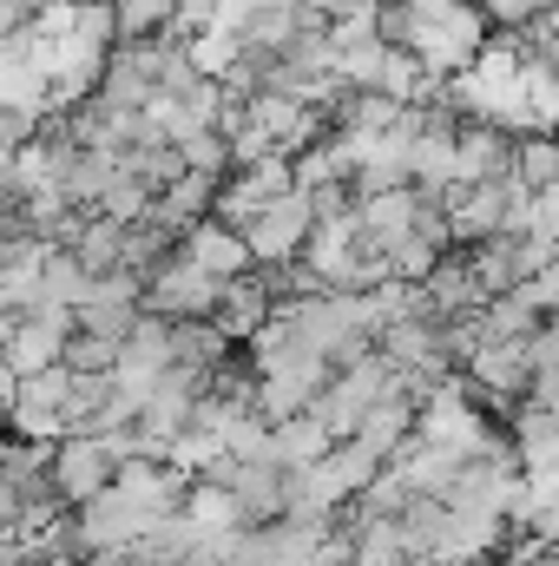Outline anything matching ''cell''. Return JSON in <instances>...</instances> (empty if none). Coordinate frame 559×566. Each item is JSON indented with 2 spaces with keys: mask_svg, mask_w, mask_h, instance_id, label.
Instances as JSON below:
<instances>
[{
  "mask_svg": "<svg viewBox=\"0 0 559 566\" xmlns=\"http://www.w3.org/2000/svg\"><path fill=\"white\" fill-rule=\"evenodd\" d=\"M514 178H527L534 191H547V185L559 178V133L553 126L520 133V145H514Z\"/></svg>",
  "mask_w": 559,
  "mask_h": 566,
  "instance_id": "cell-15",
  "label": "cell"
},
{
  "mask_svg": "<svg viewBox=\"0 0 559 566\" xmlns=\"http://www.w3.org/2000/svg\"><path fill=\"white\" fill-rule=\"evenodd\" d=\"M184 514H191L204 534H211V527H244V507H238V494H231L218 474H198V488H191Z\"/></svg>",
  "mask_w": 559,
  "mask_h": 566,
  "instance_id": "cell-16",
  "label": "cell"
},
{
  "mask_svg": "<svg viewBox=\"0 0 559 566\" xmlns=\"http://www.w3.org/2000/svg\"><path fill=\"white\" fill-rule=\"evenodd\" d=\"M415 428H421V402H415V396H402V389H389V396L362 416V428H356V434H362L382 461H395V454L415 441Z\"/></svg>",
  "mask_w": 559,
  "mask_h": 566,
  "instance_id": "cell-12",
  "label": "cell"
},
{
  "mask_svg": "<svg viewBox=\"0 0 559 566\" xmlns=\"http://www.w3.org/2000/svg\"><path fill=\"white\" fill-rule=\"evenodd\" d=\"M178 151L191 171H231V133L224 126H198L191 139H178Z\"/></svg>",
  "mask_w": 559,
  "mask_h": 566,
  "instance_id": "cell-20",
  "label": "cell"
},
{
  "mask_svg": "<svg viewBox=\"0 0 559 566\" xmlns=\"http://www.w3.org/2000/svg\"><path fill=\"white\" fill-rule=\"evenodd\" d=\"M547 7H553V0H481V13L494 20V33H520V27H534Z\"/></svg>",
  "mask_w": 559,
  "mask_h": 566,
  "instance_id": "cell-21",
  "label": "cell"
},
{
  "mask_svg": "<svg viewBox=\"0 0 559 566\" xmlns=\"http://www.w3.org/2000/svg\"><path fill=\"white\" fill-rule=\"evenodd\" d=\"M66 363L80 376H113L126 363V336H99V329H73L66 336Z\"/></svg>",
  "mask_w": 559,
  "mask_h": 566,
  "instance_id": "cell-17",
  "label": "cell"
},
{
  "mask_svg": "<svg viewBox=\"0 0 559 566\" xmlns=\"http://www.w3.org/2000/svg\"><path fill=\"white\" fill-rule=\"evenodd\" d=\"M316 224H323V211H316V191H283L277 205H264L251 224H244V238H251V251H257V264L264 271H277V264H296L303 251H309V238H316Z\"/></svg>",
  "mask_w": 559,
  "mask_h": 566,
  "instance_id": "cell-1",
  "label": "cell"
},
{
  "mask_svg": "<svg viewBox=\"0 0 559 566\" xmlns=\"http://www.w3.org/2000/svg\"><path fill=\"white\" fill-rule=\"evenodd\" d=\"M303 7H309V13H323V20H329V13H336V7H342V0H303Z\"/></svg>",
  "mask_w": 559,
  "mask_h": 566,
  "instance_id": "cell-23",
  "label": "cell"
},
{
  "mask_svg": "<svg viewBox=\"0 0 559 566\" xmlns=\"http://www.w3.org/2000/svg\"><path fill=\"white\" fill-rule=\"evenodd\" d=\"M421 205H428L421 185H395V191L362 198V205H356V211H362V244H369V251H395L402 238H415Z\"/></svg>",
  "mask_w": 559,
  "mask_h": 566,
  "instance_id": "cell-8",
  "label": "cell"
},
{
  "mask_svg": "<svg viewBox=\"0 0 559 566\" xmlns=\"http://www.w3.org/2000/svg\"><path fill=\"white\" fill-rule=\"evenodd\" d=\"M382 60H389V40L336 46V80H342L349 93H362V86H382Z\"/></svg>",
  "mask_w": 559,
  "mask_h": 566,
  "instance_id": "cell-18",
  "label": "cell"
},
{
  "mask_svg": "<svg viewBox=\"0 0 559 566\" xmlns=\"http://www.w3.org/2000/svg\"><path fill=\"white\" fill-rule=\"evenodd\" d=\"M178 251H184V258H198L211 277H244V271H257V251H251V238H244L238 224H224V218H204V224H191V231L178 238Z\"/></svg>",
  "mask_w": 559,
  "mask_h": 566,
  "instance_id": "cell-10",
  "label": "cell"
},
{
  "mask_svg": "<svg viewBox=\"0 0 559 566\" xmlns=\"http://www.w3.org/2000/svg\"><path fill=\"white\" fill-rule=\"evenodd\" d=\"M454 139H461V185H481V178H507V171H514V145H520V133H507L500 119L467 113V126H461Z\"/></svg>",
  "mask_w": 559,
  "mask_h": 566,
  "instance_id": "cell-9",
  "label": "cell"
},
{
  "mask_svg": "<svg viewBox=\"0 0 559 566\" xmlns=\"http://www.w3.org/2000/svg\"><path fill=\"white\" fill-rule=\"evenodd\" d=\"M389 461L362 441V434H349V441H336L323 461H309V488H316V501L336 514V507H349L356 494H369V481L382 474Z\"/></svg>",
  "mask_w": 559,
  "mask_h": 566,
  "instance_id": "cell-4",
  "label": "cell"
},
{
  "mask_svg": "<svg viewBox=\"0 0 559 566\" xmlns=\"http://www.w3.org/2000/svg\"><path fill=\"white\" fill-rule=\"evenodd\" d=\"M224 178L231 171H184V178H171L165 191H158V205H151V218L165 224V231H191V224H204L211 211H218V191H224Z\"/></svg>",
  "mask_w": 559,
  "mask_h": 566,
  "instance_id": "cell-11",
  "label": "cell"
},
{
  "mask_svg": "<svg viewBox=\"0 0 559 566\" xmlns=\"http://www.w3.org/2000/svg\"><path fill=\"white\" fill-rule=\"evenodd\" d=\"M0 356H7L13 376H40V369L66 363V329L40 323L33 310H7L0 316Z\"/></svg>",
  "mask_w": 559,
  "mask_h": 566,
  "instance_id": "cell-6",
  "label": "cell"
},
{
  "mask_svg": "<svg viewBox=\"0 0 559 566\" xmlns=\"http://www.w3.org/2000/svg\"><path fill=\"white\" fill-rule=\"evenodd\" d=\"M382 258H389V277H402V283H428L434 277V264H441V258H447V251H441V244H434V238H402V244H395V251H382Z\"/></svg>",
  "mask_w": 559,
  "mask_h": 566,
  "instance_id": "cell-19",
  "label": "cell"
},
{
  "mask_svg": "<svg viewBox=\"0 0 559 566\" xmlns=\"http://www.w3.org/2000/svg\"><path fill=\"white\" fill-rule=\"evenodd\" d=\"M329 448H336V434H329V422L316 409H303V416H289V422L271 428V461H283V468H309Z\"/></svg>",
  "mask_w": 559,
  "mask_h": 566,
  "instance_id": "cell-13",
  "label": "cell"
},
{
  "mask_svg": "<svg viewBox=\"0 0 559 566\" xmlns=\"http://www.w3.org/2000/svg\"><path fill=\"white\" fill-rule=\"evenodd\" d=\"M218 303H224V277H211L198 258H184V251H171L151 277H145V310H158V316H218Z\"/></svg>",
  "mask_w": 559,
  "mask_h": 566,
  "instance_id": "cell-2",
  "label": "cell"
},
{
  "mask_svg": "<svg viewBox=\"0 0 559 566\" xmlns=\"http://www.w3.org/2000/svg\"><path fill=\"white\" fill-rule=\"evenodd\" d=\"M277 316V283H271V271L257 264V271H244V277H224V303H218V329L231 336V343H251L264 323Z\"/></svg>",
  "mask_w": 559,
  "mask_h": 566,
  "instance_id": "cell-7",
  "label": "cell"
},
{
  "mask_svg": "<svg viewBox=\"0 0 559 566\" xmlns=\"http://www.w3.org/2000/svg\"><path fill=\"white\" fill-rule=\"evenodd\" d=\"M534 231H553V238H559V178L540 191V224H534Z\"/></svg>",
  "mask_w": 559,
  "mask_h": 566,
  "instance_id": "cell-22",
  "label": "cell"
},
{
  "mask_svg": "<svg viewBox=\"0 0 559 566\" xmlns=\"http://www.w3.org/2000/svg\"><path fill=\"white\" fill-rule=\"evenodd\" d=\"M428 290V316L434 323H461V316H481L487 310V283H481V271H474V251L467 244H454L441 264H434V277L421 283Z\"/></svg>",
  "mask_w": 559,
  "mask_h": 566,
  "instance_id": "cell-5",
  "label": "cell"
},
{
  "mask_svg": "<svg viewBox=\"0 0 559 566\" xmlns=\"http://www.w3.org/2000/svg\"><path fill=\"white\" fill-rule=\"evenodd\" d=\"M481 323H487V343H527V336L547 323V310H540L527 290H500V296H487Z\"/></svg>",
  "mask_w": 559,
  "mask_h": 566,
  "instance_id": "cell-14",
  "label": "cell"
},
{
  "mask_svg": "<svg viewBox=\"0 0 559 566\" xmlns=\"http://www.w3.org/2000/svg\"><path fill=\"white\" fill-rule=\"evenodd\" d=\"M113 481H119V461H113V448L99 434H60V448H53V494L66 507L99 501Z\"/></svg>",
  "mask_w": 559,
  "mask_h": 566,
  "instance_id": "cell-3",
  "label": "cell"
}]
</instances>
